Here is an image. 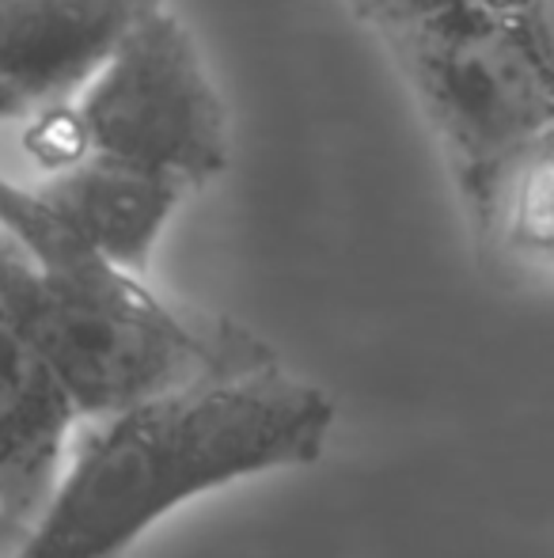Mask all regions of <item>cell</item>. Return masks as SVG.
<instances>
[{"label":"cell","instance_id":"obj_6","mask_svg":"<svg viewBox=\"0 0 554 558\" xmlns=\"http://www.w3.org/2000/svg\"><path fill=\"white\" fill-rule=\"evenodd\" d=\"M81 422L58 373L0 312V517L15 544L50 501Z\"/></svg>","mask_w":554,"mask_h":558},{"label":"cell","instance_id":"obj_5","mask_svg":"<svg viewBox=\"0 0 554 558\" xmlns=\"http://www.w3.org/2000/svg\"><path fill=\"white\" fill-rule=\"evenodd\" d=\"M160 0H0V130L61 107Z\"/></svg>","mask_w":554,"mask_h":558},{"label":"cell","instance_id":"obj_1","mask_svg":"<svg viewBox=\"0 0 554 558\" xmlns=\"http://www.w3.org/2000/svg\"><path fill=\"white\" fill-rule=\"evenodd\" d=\"M334 422V399L281 365L91 418L8 558H119L201 494L316 463Z\"/></svg>","mask_w":554,"mask_h":558},{"label":"cell","instance_id":"obj_8","mask_svg":"<svg viewBox=\"0 0 554 558\" xmlns=\"http://www.w3.org/2000/svg\"><path fill=\"white\" fill-rule=\"evenodd\" d=\"M459 4H551V0H349V8H354L377 35L399 31V27H407V23H418V20H426V15L444 12V8H459Z\"/></svg>","mask_w":554,"mask_h":558},{"label":"cell","instance_id":"obj_2","mask_svg":"<svg viewBox=\"0 0 554 558\" xmlns=\"http://www.w3.org/2000/svg\"><path fill=\"white\" fill-rule=\"evenodd\" d=\"M0 312L58 373L84 422L281 365L259 335L160 301L4 171Z\"/></svg>","mask_w":554,"mask_h":558},{"label":"cell","instance_id":"obj_7","mask_svg":"<svg viewBox=\"0 0 554 558\" xmlns=\"http://www.w3.org/2000/svg\"><path fill=\"white\" fill-rule=\"evenodd\" d=\"M69 232L114 266L145 278L160 235L190 191L160 171L111 156H73L23 183Z\"/></svg>","mask_w":554,"mask_h":558},{"label":"cell","instance_id":"obj_3","mask_svg":"<svg viewBox=\"0 0 554 558\" xmlns=\"http://www.w3.org/2000/svg\"><path fill=\"white\" fill-rule=\"evenodd\" d=\"M441 145L471 225L494 240L520 171L551 148V4H459L380 35Z\"/></svg>","mask_w":554,"mask_h":558},{"label":"cell","instance_id":"obj_4","mask_svg":"<svg viewBox=\"0 0 554 558\" xmlns=\"http://www.w3.org/2000/svg\"><path fill=\"white\" fill-rule=\"evenodd\" d=\"M23 145L38 171L91 153L160 171L194 194L229 168V107L190 27L160 0L65 104L23 125Z\"/></svg>","mask_w":554,"mask_h":558},{"label":"cell","instance_id":"obj_9","mask_svg":"<svg viewBox=\"0 0 554 558\" xmlns=\"http://www.w3.org/2000/svg\"><path fill=\"white\" fill-rule=\"evenodd\" d=\"M12 547H15V536H12V529L4 524V517H0V558L12 555Z\"/></svg>","mask_w":554,"mask_h":558}]
</instances>
